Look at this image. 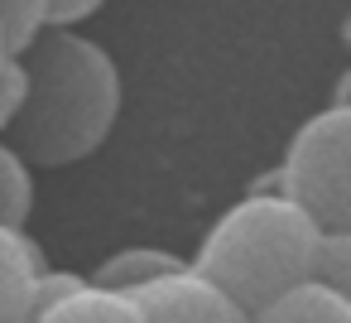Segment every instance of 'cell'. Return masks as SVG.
Masks as SVG:
<instances>
[{"mask_svg": "<svg viewBox=\"0 0 351 323\" xmlns=\"http://www.w3.org/2000/svg\"><path fill=\"white\" fill-rule=\"evenodd\" d=\"M25 97L5 131V145L25 164H77L106 145L121 116V68L77 30H44L25 54Z\"/></svg>", "mask_w": 351, "mask_h": 323, "instance_id": "cell-1", "label": "cell"}, {"mask_svg": "<svg viewBox=\"0 0 351 323\" xmlns=\"http://www.w3.org/2000/svg\"><path fill=\"white\" fill-rule=\"evenodd\" d=\"M313 241L317 227L293 203H284L274 188H255L207 227L188 265L250 318L255 309L308 280Z\"/></svg>", "mask_w": 351, "mask_h": 323, "instance_id": "cell-2", "label": "cell"}, {"mask_svg": "<svg viewBox=\"0 0 351 323\" xmlns=\"http://www.w3.org/2000/svg\"><path fill=\"white\" fill-rule=\"evenodd\" d=\"M274 193L293 203L317 232L346 236L351 227V111L337 102L308 116L279 159Z\"/></svg>", "mask_w": 351, "mask_h": 323, "instance_id": "cell-3", "label": "cell"}, {"mask_svg": "<svg viewBox=\"0 0 351 323\" xmlns=\"http://www.w3.org/2000/svg\"><path fill=\"white\" fill-rule=\"evenodd\" d=\"M130 304L140 323H245V313L193 265L145 285L140 294H130Z\"/></svg>", "mask_w": 351, "mask_h": 323, "instance_id": "cell-4", "label": "cell"}, {"mask_svg": "<svg viewBox=\"0 0 351 323\" xmlns=\"http://www.w3.org/2000/svg\"><path fill=\"white\" fill-rule=\"evenodd\" d=\"M49 270L34 236L0 227V323H29L34 318V280Z\"/></svg>", "mask_w": 351, "mask_h": 323, "instance_id": "cell-5", "label": "cell"}, {"mask_svg": "<svg viewBox=\"0 0 351 323\" xmlns=\"http://www.w3.org/2000/svg\"><path fill=\"white\" fill-rule=\"evenodd\" d=\"M183 265H188V260H178L173 251H159V246H125V251H111V256L92 270L87 285L130 299V294H140L145 285H154V280H164V275H173V270H183Z\"/></svg>", "mask_w": 351, "mask_h": 323, "instance_id": "cell-6", "label": "cell"}, {"mask_svg": "<svg viewBox=\"0 0 351 323\" xmlns=\"http://www.w3.org/2000/svg\"><path fill=\"white\" fill-rule=\"evenodd\" d=\"M245 323H351V299L303 280L279 299H269L265 309H255Z\"/></svg>", "mask_w": 351, "mask_h": 323, "instance_id": "cell-7", "label": "cell"}, {"mask_svg": "<svg viewBox=\"0 0 351 323\" xmlns=\"http://www.w3.org/2000/svg\"><path fill=\"white\" fill-rule=\"evenodd\" d=\"M29 323H140V313H135V304L125 294L82 285L77 294H68L63 304H53L44 313H34Z\"/></svg>", "mask_w": 351, "mask_h": 323, "instance_id": "cell-8", "label": "cell"}, {"mask_svg": "<svg viewBox=\"0 0 351 323\" xmlns=\"http://www.w3.org/2000/svg\"><path fill=\"white\" fill-rule=\"evenodd\" d=\"M29 212H34V174L5 140H0V227L25 232Z\"/></svg>", "mask_w": 351, "mask_h": 323, "instance_id": "cell-9", "label": "cell"}, {"mask_svg": "<svg viewBox=\"0 0 351 323\" xmlns=\"http://www.w3.org/2000/svg\"><path fill=\"white\" fill-rule=\"evenodd\" d=\"M49 30V0H0V49L20 58Z\"/></svg>", "mask_w": 351, "mask_h": 323, "instance_id": "cell-10", "label": "cell"}, {"mask_svg": "<svg viewBox=\"0 0 351 323\" xmlns=\"http://www.w3.org/2000/svg\"><path fill=\"white\" fill-rule=\"evenodd\" d=\"M308 285H322L332 294H346L351 289V236L317 232L313 256H308Z\"/></svg>", "mask_w": 351, "mask_h": 323, "instance_id": "cell-11", "label": "cell"}, {"mask_svg": "<svg viewBox=\"0 0 351 323\" xmlns=\"http://www.w3.org/2000/svg\"><path fill=\"white\" fill-rule=\"evenodd\" d=\"M87 280L82 275H73V270H44L39 280H34V313H44V309H53V304H63L68 294H77Z\"/></svg>", "mask_w": 351, "mask_h": 323, "instance_id": "cell-12", "label": "cell"}, {"mask_svg": "<svg viewBox=\"0 0 351 323\" xmlns=\"http://www.w3.org/2000/svg\"><path fill=\"white\" fill-rule=\"evenodd\" d=\"M20 97H25V73H20V58H5L0 63V140H5L15 111H20Z\"/></svg>", "mask_w": 351, "mask_h": 323, "instance_id": "cell-13", "label": "cell"}, {"mask_svg": "<svg viewBox=\"0 0 351 323\" xmlns=\"http://www.w3.org/2000/svg\"><path fill=\"white\" fill-rule=\"evenodd\" d=\"M101 0H49V30H73L77 20L97 15Z\"/></svg>", "mask_w": 351, "mask_h": 323, "instance_id": "cell-14", "label": "cell"}, {"mask_svg": "<svg viewBox=\"0 0 351 323\" xmlns=\"http://www.w3.org/2000/svg\"><path fill=\"white\" fill-rule=\"evenodd\" d=\"M0 63H5V49H0Z\"/></svg>", "mask_w": 351, "mask_h": 323, "instance_id": "cell-15", "label": "cell"}]
</instances>
